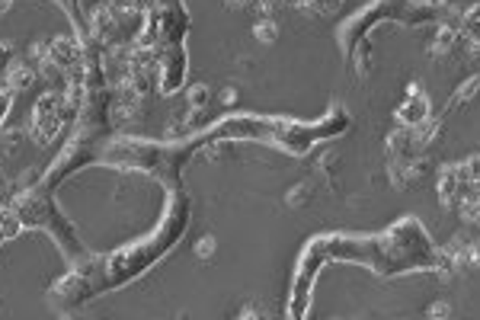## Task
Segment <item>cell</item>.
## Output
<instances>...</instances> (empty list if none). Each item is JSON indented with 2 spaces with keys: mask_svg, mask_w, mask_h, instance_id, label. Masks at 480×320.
Wrapping results in <instances>:
<instances>
[{
  "mask_svg": "<svg viewBox=\"0 0 480 320\" xmlns=\"http://www.w3.org/2000/svg\"><path fill=\"white\" fill-rule=\"evenodd\" d=\"M429 115V103H426V93H413L407 103L397 109V119H401V125H407V129H416L419 122Z\"/></svg>",
  "mask_w": 480,
  "mask_h": 320,
  "instance_id": "1",
  "label": "cell"
},
{
  "mask_svg": "<svg viewBox=\"0 0 480 320\" xmlns=\"http://www.w3.org/2000/svg\"><path fill=\"white\" fill-rule=\"evenodd\" d=\"M442 129H445V119H432V115H426V119L419 122L416 129H413V135H416V144L419 151H426L432 141L442 135Z\"/></svg>",
  "mask_w": 480,
  "mask_h": 320,
  "instance_id": "2",
  "label": "cell"
},
{
  "mask_svg": "<svg viewBox=\"0 0 480 320\" xmlns=\"http://www.w3.org/2000/svg\"><path fill=\"white\" fill-rule=\"evenodd\" d=\"M454 42H458V29H452V26H442L436 29V39H432V58H442V55H448V52H454Z\"/></svg>",
  "mask_w": 480,
  "mask_h": 320,
  "instance_id": "3",
  "label": "cell"
},
{
  "mask_svg": "<svg viewBox=\"0 0 480 320\" xmlns=\"http://www.w3.org/2000/svg\"><path fill=\"white\" fill-rule=\"evenodd\" d=\"M480 93V77H468L461 84V87L454 90V96H452V103H448V109H458V106H464V103H471L474 96Z\"/></svg>",
  "mask_w": 480,
  "mask_h": 320,
  "instance_id": "4",
  "label": "cell"
},
{
  "mask_svg": "<svg viewBox=\"0 0 480 320\" xmlns=\"http://www.w3.org/2000/svg\"><path fill=\"white\" fill-rule=\"evenodd\" d=\"M426 314H429V317H452V304L436 301V304H429V308H426Z\"/></svg>",
  "mask_w": 480,
  "mask_h": 320,
  "instance_id": "5",
  "label": "cell"
},
{
  "mask_svg": "<svg viewBox=\"0 0 480 320\" xmlns=\"http://www.w3.org/2000/svg\"><path fill=\"white\" fill-rule=\"evenodd\" d=\"M464 167H468V176H471V182L480 180V154L468 157V160H464Z\"/></svg>",
  "mask_w": 480,
  "mask_h": 320,
  "instance_id": "6",
  "label": "cell"
},
{
  "mask_svg": "<svg viewBox=\"0 0 480 320\" xmlns=\"http://www.w3.org/2000/svg\"><path fill=\"white\" fill-rule=\"evenodd\" d=\"M461 23H480V3H474V7L464 10V19Z\"/></svg>",
  "mask_w": 480,
  "mask_h": 320,
  "instance_id": "7",
  "label": "cell"
},
{
  "mask_svg": "<svg viewBox=\"0 0 480 320\" xmlns=\"http://www.w3.org/2000/svg\"><path fill=\"white\" fill-rule=\"evenodd\" d=\"M468 266H480V243H471V253H468Z\"/></svg>",
  "mask_w": 480,
  "mask_h": 320,
  "instance_id": "8",
  "label": "cell"
},
{
  "mask_svg": "<svg viewBox=\"0 0 480 320\" xmlns=\"http://www.w3.org/2000/svg\"><path fill=\"white\" fill-rule=\"evenodd\" d=\"M429 7H452V0H426Z\"/></svg>",
  "mask_w": 480,
  "mask_h": 320,
  "instance_id": "9",
  "label": "cell"
},
{
  "mask_svg": "<svg viewBox=\"0 0 480 320\" xmlns=\"http://www.w3.org/2000/svg\"><path fill=\"white\" fill-rule=\"evenodd\" d=\"M477 227H480V218H477Z\"/></svg>",
  "mask_w": 480,
  "mask_h": 320,
  "instance_id": "10",
  "label": "cell"
}]
</instances>
